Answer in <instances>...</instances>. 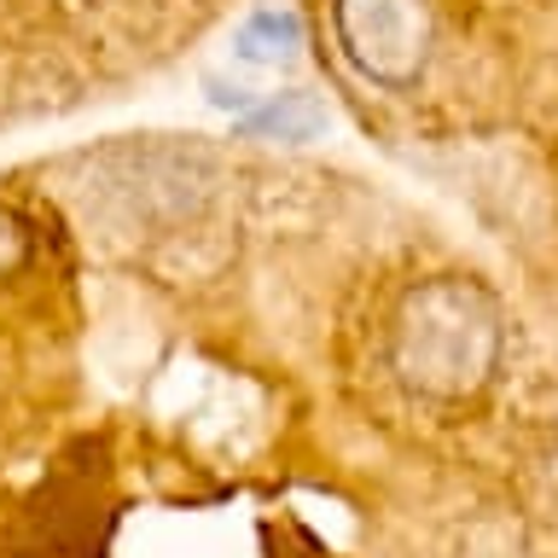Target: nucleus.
<instances>
[{"instance_id": "obj_1", "label": "nucleus", "mask_w": 558, "mask_h": 558, "mask_svg": "<svg viewBox=\"0 0 558 558\" xmlns=\"http://www.w3.org/2000/svg\"><path fill=\"white\" fill-rule=\"evenodd\" d=\"M390 361L408 390L430 401L477 396L500 361V308L477 279L442 274L401 296L390 326Z\"/></svg>"}, {"instance_id": "obj_2", "label": "nucleus", "mask_w": 558, "mask_h": 558, "mask_svg": "<svg viewBox=\"0 0 558 558\" xmlns=\"http://www.w3.org/2000/svg\"><path fill=\"white\" fill-rule=\"evenodd\" d=\"M338 41L349 52V64L366 82L384 87H413L425 76L430 59V12L425 0H338L331 7Z\"/></svg>"}, {"instance_id": "obj_3", "label": "nucleus", "mask_w": 558, "mask_h": 558, "mask_svg": "<svg viewBox=\"0 0 558 558\" xmlns=\"http://www.w3.org/2000/svg\"><path fill=\"white\" fill-rule=\"evenodd\" d=\"M251 129L256 134H279L291 140V146H303L326 129V105H314L308 94H274L262 111H251Z\"/></svg>"}, {"instance_id": "obj_4", "label": "nucleus", "mask_w": 558, "mask_h": 558, "mask_svg": "<svg viewBox=\"0 0 558 558\" xmlns=\"http://www.w3.org/2000/svg\"><path fill=\"white\" fill-rule=\"evenodd\" d=\"M296 47H303V29H296V17H279V12L251 17V29L239 35L244 64H279V59H291Z\"/></svg>"}, {"instance_id": "obj_5", "label": "nucleus", "mask_w": 558, "mask_h": 558, "mask_svg": "<svg viewBox=\"0 0 558 558\" xmlns=\"http://www.w3.org/2000/svg\"><path fill=\"white\" fill-rule=\"evenodd\" d=\"M17 262H24V221L12 209H0V279H7Z\"/></svg>"}]
</instances>
